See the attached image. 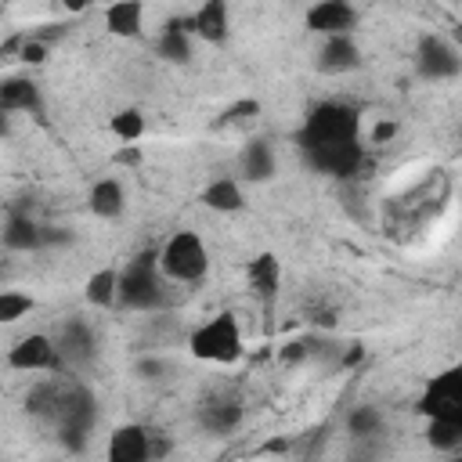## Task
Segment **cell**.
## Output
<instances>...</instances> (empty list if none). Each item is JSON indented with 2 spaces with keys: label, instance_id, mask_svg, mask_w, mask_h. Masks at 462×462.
<instances>
[{
  "label": "cell",
  "instance_id": "cell-1",
  "mask_svg": "<svg viewBox=\"0 0 462 462\" xmlns=\"http://www.w3.org/2000/svg\"><path fill=\"white\" fill-rule=\"evenodd\" d=\"M173 282L159 271V253H141L134 256L123 271H119V310H134V314H155L166 310L173 300Z\"/></svg>",
  "mask_w": 462,
  "mask_h": 462
},
{
  "label": "cell",
  "instance_id": "cell-2",
  "mask_svg": "<svg viewBox=\"0 0 462 462\" xmlns=\"http://www.w3.org/2000/svg\"><path fill=\"white\" fill-rule=\"evenodd\" d=\"M361 141V108L350 101H321L303 116L296 134L300 152L328 148V144H357Z\"/></svg>",
  "mask_w": 462,
  "mask_h": 462
},
{
  "label": "cell",
  "instance_id": "cell-3",
  "mask_svg": "<svg viewBox=\"0 0 462 462\" xmlns=\"http://www.w3.org/2000/svg\"><path fill=\"white\" fill-rule=\"evenodd\" d=\"M61 440L65 451H83L90 444V433L97 426V397L83 383H65L58 408L47 419Z\"/></svg>",
  "mask_w": 462,
  "mask_h": 462
},
{
  "label": "cell",
  "instance_id": "cell-4",
  "mask_svg": "<svg viewBox=\"0 0 462 462\" xmlns=\"http://www.w3.org/2000/svg\"><path fill=\"white\" fill-rule=\"evenodd\" d=\"M155 253H159V271L173 285H195L209 271V249L195 231H173Z\"/></svg>",
  "mask_w": 462,
  "mask_h": 462
},
{
  "label": "cell",
  "instance_id": "cell-5",
  "mask_svg": "<svg viewBox=\"0 0 462 462\" xmlns=\"http://www.w3.org/2000/svg\"><path fill=\"white\" fill-rule=\"evenodd\" d=\"M191 354L199 361H209V365H235L242 354H245V339H242V325L235 321V314H213L209 321H202L191 339H188Z\"/></svg>",
  "mask_w": 462,
  "mask_h": 462
},
{
  "label": "cell",
  "instance_id": "cell-6",
  "mask_svg": "<svg viewBox=\"0 0 462 462\" xmlns=\"http://www.w3.org/2000/svg\"><path fill=\"white\" fill-rule=\"evenodd\" d=\"M170 451V440L144 426V422H123L108 433L105 462H159Z\"/></svg>",
  "mask_w": 462,
  "mask_h": 462
},
{
  "label": "cell",
  "instance_id": "cell-7",
  "mask_svg": "<svg viewBox=\"0 0 462 462\" xmlns=\"http://www.w3.org/2000/svg\"><path fill=\"white\" fill-rule=\"evenodd\" d=\"M419 411L437 422H451L462 430V365L448 368L430 379V386L419 397Z\"/></svg>",
  "mask_w": 462,
  "mask_h": 462
},
{
  "label": "cell",
  "instance_id": "cell-8",
  "mask_svg": "<svg viewBox=\"0 0 462 462\" xmlns=\"http://www.w3.org/2000/svg\"><path fill=\"white\" fill-rule=\"evenodd\" d=\"M411 58H415V72L422 79H430V83H444V79H455L462 72V51L440 32L419 36Z\"/></svg>",
  "mask_w": 462,
  "mask_h": 462
},
{
  "label": "cell",
  "instance_id": "cell-9",
  "mask_svg": "<svg viewBox=\"0 0 462 462\" xmlns=\"http://www.w3.org/2000/svg\"><path fill=\"white\" fill-rule=\"evenodd\" d=\"M307 170L321 173V177H332V180H350L361 173L365 166V144H328V148H310V152H300Z\"/></svg>",
  "mask_w": 462,
  "mask_h": 462
},
{
  "label": "cell",
  "instance_id": "cell-10",
  "mask_svg": "<svg viewBox=\"0 0 462 462\" xmlns=\"http://www.w3.org/2000/svg\"><path fill=\"white\" fill-rule=\"evenodd\" d=\"M54 346H58V357H61V368H83L97 357V336L90 328L87 318H65L54 332Z\"/></svg>",
  "mask_w": 462,
  "mask_h": 462
},
{
  "label": "cell",
  "instance_id": "cell-11",
  "mask_svg": "<svg viewBox=\"0 0 462 462\" xmlns=\"http://www.w3.org/2000/svg\"><path fill=\"white\" fill-rule=\"evenodd\" d=\"M7 365L14 372H65L61 368V357H58V346H54V336H47V332L22 336L7 350Z\"/></svg>",
  "mask_w": 462,
  "mask_h": 462
},
{
  "label": "cell",
  "instance_id": "cell-12",
  "mask_svg": "<svg viewBox=\"0 0 462 462\" xmlns=\"http://www.w3.org/2000/svg\"><path fill=\"white\" fill-rule=\"evenodd\" d=\"M357 18H361V11L354 4H346V0H325V4L307 7V29L318 32L321 40H328V36H354Z\"/></svg>",
  "mask_w": 462,
  "mask_h": 462
},
{
  "label": "cell",
  "instance_id": "cell-13",
  "mask_svg": "<svg viewBox=\"0 0 462 462\" xmlns=\"http://www.w3.org/2000/svg\"><path fill=\"white\" fill-rule=\"evenodd\" d=\"M4 249L11 253H36V249H47V224H40L29 209H7L4 217Z\"/></svg>",
  "mask_w": 462,
  "mask_h": 462
},
{
  "label": "cell",
  "instance_id": "cell-14",
  "mask_svg": "<svg viewBox=\"0 0 462 462\" xmlns=\"http://www.w3.org/2000/svg\"><path fill=\"white\" fill-rule=\"evenodd\" d=\"M365 65V51L357 43V36H328L318 47V69L328 76H346L357 72Z\"/></svg>",
  "mask_w": 462,
  "mask_h": 462
},
{
  "label": "cell",
  "instance_id": "cell-15",
  "mask_svg": "<svg viewBox=\"0 0 462 462\" xmlns=\"http://www.w3.org/2000/svg\"><path fill=\"white\" fill-rule=\"evenodd\" d=\"M0 108L7 116H43L40 83L29 79V76H7L0 83Z\"/></svg>",
  "mask_w": 462,
  "mask_h": 462
},
{
  "label": "cell",
  "instance_id": "cell-16",
  "mask_svg": "<svg viewBox=\"0 0 462 462\" xmlns=\"http://www.w3.org/2000/svg\"><path fill=\"white\" fill-rule=\"evenodd\" d=\"M274 173H278V155H274L271 141L260 137L238 152V180L242 184H267V180H274Z\"/></svg>",
  "mask_w": 462,
  "mask_h": 462
},
{
  "label": "cell",
  "instance_id": "cell-17",
  "mask_svg": "<svg viewBox=\"0 0 462 462\" xmlns=\"http://www.w3.org/2000/svg\"><path fill=\"white\" fill-rule=\"evenodd\" d=\"M155 54H159L162 61L188 65L191 54H195V32H191V25L180 22V18L166 22V25L159 29V36H155Z\"/></svg>",
  "mask_w": 462,
  "mask_h": 462
},
{
  "label": "cell",
  "instance_id": "cell-18",
  "mask_svg": "<svg viewBox=\"0 0 462 462\" xmlns=\"http://www.w3.org/2000/svg\"><path fill=\"white\" fill-rule=\"evenodd\" d=\"M188 25H191L195 40H206V43H224V40L231 36V11H227V4L213 0V4H202V7H199L191 18H188Z\"/></svg>",
  "mask_w": 462,
  "mask_h": 462
},
{
  "label": "cell",
  "instance_id": "cell-19",
  "mask_svg": "<svg viewBox=\"0 0 462 462\" xmlns=\"http://www.w3.org/2000/svg\"><path fill=\"white\" fill-rule=\"evenodd\" d=\"M87 206L94 217L101 220H116L123 209H126V188L119 177H97L90 184V195H87Z\"/></svg>",
  "mask_w": 462,
  "mask_h": 462
},
{
  "label": "cell",
  "instance_id": "cell-20",
  "mask_svg": "<svg viewBox=\"0 0 462 462\" xmlns=\"http://www.w3.org/2000/svg\"><path fill=\"white\" fill-rule=\"evenodd\" d=\"M199 422H202L206 433L224 437V433H231V430H238V422H242V404H238L235 397H209V401H202V408H199Z\"/></svg>",
  "mask_w": 462,
  "mask_h": 462
},
{
  "label": "cell",
  "instance_id": "cell-21",
  "mask_svg": "<svg viewBox=\"0 0 462 462\" xmlns=\"http://www.w3.org/2000/svg\"><path fill=\"white\" fill-rule=\"evenodd\" d=\"M202 206L213 213H238L245 206V191L238 177H213L202 188Z\"/></svg>",
  "mask_w": 462,
  "mask_h": 462
},
{
  "label": "cell",
  "instance_id": "cell-22",
  "mask_svg": "<svg viewBox=\"0 0 462 462\" xmlns=\"http://www.w3.org/2000/svg\"><path fill=\"white\" fill-rule=\"evenodd\" d=\"M245 278H249V289H253L263 303H271V300L278 296V289H282V263H278V256L263 253V256L249 260Z\"/></svg>",
  "mask_w": 462,
  "mask_h": 462
},
{
  "label": "cell",
  "instance_id": "cell-23",
  "mask_svg": "<svg viewBox=\"0 0 462 462\" xmlns=\"http://www.w3.org/2000/svg\"><path fill=\"white\" fill-rule=\"evenodd\" d=\"M83 296H87V303L97 307V310L116 307V303H119V271H116V267H97V271L87 278Z\"/></svg>",
  "mask_w": 462,
  "mask_h": 462
},
{
  "label": "cell",
  "instance_id": "cell-24",
  "mask_svg": "<svg viewBox=\"0 0 462 462\" xmlns=\"http://www.w3.org/2000/svg\"><path fill=\"white\" fill-rule=\"evenodd\" d=\"M105 29L112 36H141L144 7L141 4H112V7H105Z\"/></svg>",
  "mask_w": 462,
  "mask_h": 462
},
{
  "label": "cell",
  "instance_id": "cell-25",
  "mask_svg": "<svg viewBox=\"0 0 462 462\" xmlns=\"http://www.w3.org/2000/svg\"><path fill=\"white\" fill-rule=\"evenodd\" d=\"M386 430V415L375 404H357L346 411V433L354 440H375Z\"/></svg>",
  "mask_w": 462,
  "mask_h": 462
},
{
  "label": "cell",
  "instance_id": "cell-26",
  "mask_svg": "<svg viewBox=\"0 0 462 462\" xmlns=\"http://www.w3.org/2000/svg\"><path fill=\"white\" fill-rule=\"evenodd\" d=\"M426 444L440 455H455L462 451V430L451 426V422H437V419H426Z\"/></svg>",
  "mask_w": 462,
  "mask_h": 462
},
{
  "label": "cell",
  "instance_id": "cell-27",
  "mask_svg": "<svg viewBox=\"0 0 462 462\" xmlns=\"http://www.w3.org/2000/svg\"><path fill=\"white\" fill-rule=\"evenodd\" d=\"M108 126H112V134H116L119 141H126V144H137V141L144 137V130H148L141 108H123V112H116Z\"/></svg>",
  "mask_w": 462,
  "mask_h": 462
},
{
  "label": "cell",
  "instance_id": "cell-28",
  "mask_svg": "<svg viewBox=\"0 0 462 462\" xmlns=\"http://www.w3.org/2000/svg\"><path fill=\"white\" fill-rule=\"evenodd\" d=\"M29 310H32V296H29V292H18V289H4V292H0V321H4V325L25 318Z\"/></svg>",
  "mask_w": 462,
  "mask_h": 462
},
{
  "label": "cell",
  "instance_id": "cell-29",
  "mask_svg": "<svg viewBox=\"0 0 462 462\" xmlns=\"http://www.w3.org/2000/svg\"><path fill=\"white\" fill-rule=\"evenodd\" d=\"M310 354H314V346H310L307 339H289V343L278 350V361H282L285 368H300V365L310 361Z\"/></svg>",
  "mask_w": 462,
  "mask_h": 462
},
{
  "label": "cell",
  "instance_id": "cell-30",
  "mask_svg": "<svg viewBox=\"0 0 462 462\" xmlns=\"http://www.w3.org/2000/svg\"><path fill=\"white\" fill-rule=\"evenodd\" d=\"M166 372H170V361L166 357H141L137 361V375L141 379H152L155 383V379H166Z\"/></svg>",
  "mask_w": 462,
  "mask_h": 462
},
{
  "label": "cell",
  "instance_id": "cell-31",
  "mask_svg": "<svg viewBox=\"0 0 462 462\" xmlns=\"http://www.w3.org/2000/svg\"><path fill=\"white\" fill-rule=\"evenodd\" d=\"M260 112V105L256 101H238V105H231L227 112H224V119L220 123H245V119H253Z\"/></svg>",
  "mask_w": 462,
  "mask_h": 462
},
{
  "label": "cell",
  "instance_id": "cell-32",
  "mask_svg": "<svg viewBox=\"0 0 462 462\" xmlns=\"http://www.w3.org/2000/svg\"><path fill=\"white\" fill-rule=\"evenodd\" d=\"M397 134V123H379L375 130H372V144H383V141H390Z\"/></svg>",
  "mask_w": 462,
  "mask_h": 462
},
{
  "label": "cell",
  "instance_id": "cell-33",
  "mask_svg": "<svg viewBox=\"0 0 462 462\" xmlns=\"http://www.w3.org/2000/svg\"><path fill=\"white\" fill-rule=\"evenodd\" d=\"M448 40H451V43H455V47L462 51V22H458V25H451V32H448Z\"/></svg>",
  "mask_w": 462,
  "mask_h": 462
},
{
  "label": "cell",
  "instance_id": "cell-34",
  "mask_svg": "<svg viewBox=\"0 0 462 462\" xmlns=\"http://www.w3.org/2000/svg\"><path fill=\"white\" fill-rule=\"evenodd\" d=\"M448 462H462V451H455V455H448Z\"/></svg>",
  "mask_w": 462,
  "mask_h": 462
}]
</instances>
